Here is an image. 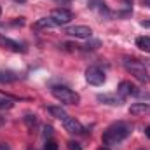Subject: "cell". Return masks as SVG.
<instances>
[{"label": "cell", "mask_w": 150, "mask_h": 150, "mask_svg": "<svg viewBox=\"0 0 150 150\" xmlns=\"http://www.w3.org/2000/svg\"><path fill=\"white\" fill-rule=\"evenodd\" d=\"M131 134V126L126 124V122H115L112 126H108L105 131H103V136H101V142L105 147H113L120 142H124L127 136Z\"/></svg>", "instance_id": "6da1fadb"}, {"label": "cell", "mask_w": 150, "mask_h": 150, "mask_svg": "<svg viewBox=\"0 0 150 150\" xmlns=\"http://www.w3.org/2000/svg\"><path fill=\"white\" fill-rule=\"evenodd\" d=\"M122 63H124V68H126L129 74L133 75V77H134L138 82H142V84H149V82H150L149 70H147V67H145V65H143L140 59L126 56Z\"/></svg>", "instance_id": "7a4b0ae2"}, {"label": "cell", "mask_w": 150, "mask_h": 150, "mask_svg": "<svg viewBox=\"0 0 150 150\" xmlns=\"http://www.w3.org/2000/svg\"><path fill=\"white\" fill-rule=\"evenodd\" d=\"M51 94L63 105H79L80 103V94L72 91L67 86H52Z\"/></svg>", "instance_id": "3957f363"}, {"label": "cell", "mask_w": 150, "mask_h": 150, "mask_svg": "<svg viewBox=\"0 0 150 150\" xmlns=\"http://www.w3.org/2000/svg\"><path fill=\"white\" fill-rule=\"evenodd\" d=\"M86 80L91 86H101L107 80V75H105V72L100 67H89L86 70Z\"/></svg>", "instance_id": "277c9868"}, {"label": "cell", "mask_w": 150, "mask_h": 150, "mask_svg": "<svg viewBox=\"0 0 150 150\" xmlns=\"http://www.w3.org/2000/svg\"><path fill=\"white\" fill-rule=\"evenodd\" d=\"M65 33L68 37H74V38H91L93 35V30L89 26H84V25H75V26H68L65 30Z\"/></svg>", "instance_id": "5b68a950"}, {"label": "cell", "mask_w": 150, "mask_h": 150, "mask_svg": "<svg viewBox=\"0 0 150 150\" xmlns=\"http://www.w3.org/2000/svg\"><path fill=\"white\" fill-rule=\"evenodd\" d=\"M117 93H119V96H122V98L140 96V94H142V91H140L134 84H131L129 80H122V82L119 84V87H117Z\"/></svg>", "instance_id": "8992f818"}, {"label": "cell", "mask_w": 150, "mask_h": 150, "mask_svg": "<svg viewBox=\"0 0 150 150\" xmlns=\"http://www.w3.org/2000/svg\"><path fill=\"white\" fill-rule=\"evenodd\" d=\"M51 18L58 23V26H61V25H67V23H70L72 19H74V14L68 11V9H65V7H59V9H54L52 12H51Z\"/></svg>", "instance_id": "52a82bcc"}, {"label": "cell", "mask_w": 150, "mask_h": 150, "mask_svg": "<svg viewBox=\"0 0 150 150\" xmlns=\"http://www.w3.org/2000/svg\"><path fill=\"white\" fill-rule=\"evenodd\" d=\"M63 126H65V129H67L70 134H84V131H86L84 126H82L75 117H70V115L63 120Z\"/></svg>", "instance_id": "ba28073f"}, {"label": "cell", "mask_w": 150, "mask_h": 150, "mask_svg": "<svg viewBox=\"0 0 150 150\" xmlns=\"http://www.w3.org/2000/svg\"><path fill=\"white\" fill-rule=\"evenodd\" d=\"M0 47L9 49V51H12V52H26V47H23L19 42L5 37V35H2V33H0Z\"/></svg>", "instance_id": "9c48e42d"}, {"label": "cell", "mask_w": 150, "mask_h": 150, "mask_svg": "<svg viewBox=\"0 0 150 150\" xmlns=\"http://www.w3.org/2000/svg\"><path fill=\"white\" fill-rule=\"evenodd\" d=\"M96 100L101 101V103H105V105H110V107H120L124 103V98L117 96V94H98Z\"/></svg>", "instance_id": "30bf717a"}, {"label": "cell", "mask_w": 150, "mask_h": 150, "mask_svg": "<svg viewBox=\"0 0 150 150\" xmlns=\"http://www.w3.org/2000/svg\"><path fill=\"white\" fill-rule=\"evenodd\" d=\"M129 113L131 115H145V113H150V103H133L129 107Z\"/></svg>", "instance_id": "8fae6325"}, {"label": "cell", "mask_w": 150, "mask_h": 150, "mask_svg": "<svg viewBox=\"0 0 150 150\" xmlns=\"http://www.w3.org/2000/svg\"><path fill=\"white\" fill-rule=\"evenodd\" d=\"M54 26H58V23H56L51 16L40 18V19L35 21V25H33V28H37V30H40V28H54Z\"/></svg>", "instance_id": "7c38bea8"}, {"label": "cell", "mask_w": 150, "mask_h": 150, "mask_svg": "<svg viewBox=\"0 0 150 150\" xmlns=\"http://www.w3.org/2000/svg\"><path fill=\"white\" fill-rule=\"evenodd\" d=\"M47 112L51 113L52 117H56V119H59V120H65L68 115L67 112L61 108V105H52V107H47Z\"/></svg>", "instance_id": "4fadbf2b"}, {"label": "cell", "mask_w": 150, "mask_h": 150, "mask_svg": "<svg viewBox=\"0 0 150 150\" xmlns=\"http://www.w3.org/2000/svg\"><path fill=\"white\" fill-rule=\"evenodd\" d=\"M23 120H25V124H26V127H28L30 131H33L38 126V119H37V115H33V113H26V115L23 117Z\"/></svg>", "instance_id": "5bb4252c"}, {"label": "cell", "mask_w": 150, "mask_h": 150, "mask_svg": "<svg viewBox=\"0 0 150 150\" xmlns=\"http://www.w3.org/2000/svg\"><path fill=\"white\" fill-rule=\"evenodd\" d=\"M136 47L145 51V52H150V37H138L136 38Z\"/></svg>", "instance_id": "9a60e30c"}, {"label": "cell", "mask_w": 150, "mask_h": 150, "mask_svg": "<svg viewBox=\"0 0 150 150\" xmlns=\"http://www.w3.org/2000/svg\"><path fill=\"white\" fill-rule=\"evenodd\" d=\"M14 107L11 98H0V110H11Z\"/></svg>", "instance_id": "2e32d148"}, {"label": "cell", "mask_w": 150, "mask_h": 150, "mask_svg": "<svg viewBox=\"0 0 150 150\" xmlns=\"http://www.w3.org/2000/svg\"><path fill=\"white\" fill-rule=\"evenodd\" d=\"M12 80H14V77L11 74H5V72L0 70V84H7V82H12Z\"/></svg>", "instance_id": "e0dca14e"}, {"label": "cell", "mask_w": 150, "mask_h": 150, "mask_svg": "<svg viewBox=\"0 0 150 150\" xmlns=\"http://www.w3.org/2000/svg\"><path fill=\"white\" fill-rule=\"evenodd\" d=\"M44 150H58V143H56L54 140H47V142H45V147H44Z\"/></svg>", "instance_id": "ac0fdd59"}, {"label": "cell", "mask_w": 150, "mask_h": 150, "mask_svg": "<svg viewBox=\"0 0 150 150\" xmlns=\"http://www.w3.org/2000/svg\"><path fill=\"white\" fill-rule=\"evenodd\" d=\"M44 136H52V126H44Z\"/></svg>", "instance_id": "d6986e66"}, {"label": "cell", "mask_w": 150, "mask_h": 150, "mask_svg": "<svg viewBox=\"0 0 150 150\" xmlns=\"http://www.w3.org/2000/svg\"><path fill=\"white\" fill-rule=\"evenodd\" d=\"M68 150H82L77 142H68Z\"/></svg>", "instance_id": "ffe728a7"}, {"label": "cell", "mask_w": 150, "mask_h": 150, "mask_svg": "<svg viewBox=\"0 0 150 150\" xmlns=\"http://www.w3.org/2000/svg\"><path fill=\"white\" fill-rule=\"evenodd\" d=\"M142 26H143V28H150V19H147V21H142Z\"/></svg>", "instance_id": "44dd1931"}, {"label": "cell", "mask_w": 150, "mask_h": 150, "mask_svg": "<svg viewBox=\"0 0 150 150\" xmlns=\"http://www.w3.org/2000/svg\"><path fill=\"white\" fill-rule=\"evenodd\" d=\"M54 2H58V4H63V5H67V4H70V0H54Z\"/></svg>", "instance_id": "7402d4cb"}, {"label": "cell", "mask_w": 150, "mask_h": 150, "mask_svg": "<svg viewBox=\"0 0 150 150\" xmlns=\"http://www.w3.org/2000/svg\"><path fill=\"white\" fill-rule=\"evenodd\" d=\"M142 4H143L145 7H150V0H142Z\"/></svg>", "instance_id": "603a6c76"}, {"label": "cell", "mask_w": 150, "mask_h": 150, "mask_svg": "<svg viewBox=\"0 0 150 150\" xmlns=\"http://www.w3.org/2000/svg\"><path fill=\"white\" fill-rule=\"evenodd\" d=\"M145 134H147V138H150V126L149 127H145Z\"/></svg>", "instance_id": "cb8c5ba5"}, {"label": "cell", "mask_w": 150, "mask_h": 150, "mask_svg": "<svg viewBox=\"0 0 150 150\" xmlns=\"http://www.w3.org/2000/svg\"><path fill=\"white\" fill-rule=\"evenodd\" d=\"M5 143H0V150H9V147H4Z\"/></svg>", "instance_id": "d4e9b609"}, {"label": "cell", "mask_w": 150, "mask_h": 150, "mask_svg": "<svg viewBox=\"0 0 150 150\" xmlns=\"http://www.w3.org/2000/svg\"><path fill=\"white\" fill-rule=\"evenodd\" d=\"M14 2H18V4H25L26 0H14Z\"/></svg>", "instance_id": "484cf974"}, {"label": "cell", "mask_w": 150, "mask_h": 150, "mask_svg": "<svg viewBox=\"0 0 150 150\" xmlns=\"http://www.w3.org/2000/svg\"><path fill=\"white\" fill-rule=\"evenodd\" d=\"M100 150H108V147H105V145H103V147H101Z\"/></svg>", "instance_id": "4316f807"}, {"label": "cell", "mask_w": 150, "mask_h": 150, "mask_svg": "<svg viewBox=\"0 0 150 150\" xmlns=\"http://www.w3.org/2000/svg\"><path fill=\"white\" fill-rule=\"evenodd\" d=\"M0 14H2V7H0Z\"/></svg>", "instance_id": "83f0119b"}, {"label": "cell", "mask_w": 150, "mask_h": 150, "mask_svg": "<svg viewBox=\"0 0 150 150\" xmlns=\"http://www.w3.org/2000/svg\"><path fill=\"white\" fill-rule=\"evenodd\" d=\"M30 150H33V149H30Z\"/></svg>", "instance_id": "f1b7e54d"}]
</instances>
